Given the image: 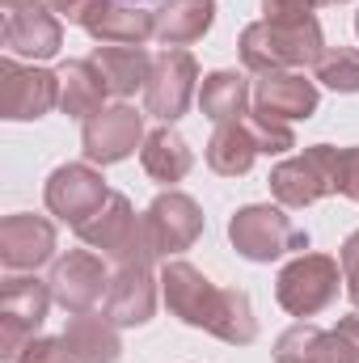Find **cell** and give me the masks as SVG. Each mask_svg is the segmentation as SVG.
<instances>
[{
	"label": "cell",
	"instance_id": "13",
	"mask_svg": "<svg viewBox=\"0 0 359 363\" xmlns=\"http://www.w3.org/2000/svg\"><path fill=\"white\" fill-rule=\"evenodd\" d=\"M101 291H106V274H101V262L93 254H68L51 271V296L72 313L93 308L101 300Z\"/></svg>",
	"mask_w": 359,
	"mask_h": 363
},
{
	"label": "cell",
	"instance_id": "31",
	"mask_svg": "<svg viewBox=\"0 0 359 363\" xmlns=\"http://www.w3.org/2000/svg\"><path fill=\"white\" fill-rule=\"evenodd\" d=\"M338 190L351 194V199H359V148L343 152V186H338Z\"/></svg>",
	"mask_w": 359,
	"mask_h": 363
},
{
	"label": "cell",
	"instance_id": "18",
	"mask_svg": "<svg viewBox=\"0 0 359 363\" xmlns=\"http://www.w3.org/2000/svg\"><path fill=\"white\" fill-rule=\"evenodd\" d=\"M93 34L106 43V47H140L148 34H157V21L148 13H136V9H118V4H93V13L85 17Z\"/></svg>",
	"mask_w": 359,
	"mask_h": 363
},
{
	"label": "cell",
	"instance_id": "9",
	"mask_svg": "<svg viewBox=\"0 0 359 363\" xmlns=\"http://www.w3.org/2000/svg\"><path fill=\"white\" fill-rule=\"evenodd\" d=\"M199 228H203V216H199V207L186 194H161L148 207V220H144V237H148L153 254L186 250L199 237Z\"/></svg>",
	"mask_w": 359,
	"mask_h": 363
},
{
	"label": "cell",
	"instance_id": "2",
	"mask_svg": "<svg viewBox=\"0 0 359 363\" xmlns=\"http://www.w3.org/2000/svg\"><path fill=\"white\" fill-rule=\"evenodd\" d=\"M241 60L258 72L317 64L321 60V30L317 21H258L241 34Z\"/></svg>",
	"mask_w": 359,
	"mask_h": 363
},
{
	"label": "cell",
	"instance_id": "25",
	"mask_svg": "<svg viewBox=\"0 0 359 363\" xmlns=\"http://www.w3.org/2000/svg\"><path fill=\"white\" fill-rule=\"evenodd\" d=\"M245 77H237V72H216V77H207L203 81V93H199V101H203V114L207 118H216V123H237V114L245 110Z\"/></svg>",
	"mask_w": 359,
	"mask_h": 363
},
{
	"label": "cell",
	"instance_id": "5",
	"mask_svg": "<svg viewBox=\"0 0 359 363\" xmlns=\"http://www.w3.org/2000/svg\"><path fill=\"white\" fill-rule=\"evenodd\" d=\"M338 296V267L321 254H304L279 274V304L296 317H313Z\"/></svg>",
	"mask_w": 359,
	"mask_h": 363
},
{
	"label": "cell",
	"instance_id": "28",
	"mask_svg": "<svg viewBox=\"0 0 359 363\" xmlns=\"http://www.w3.org/2000/svg\"><path fill=\"white\" fill-rule=\"evenodd\" d=\"M267 4V21H309L317 0H263Z\"/></svg>",
	"mask_w": 359,
	"mask_h": 363
},
{
	"label": "cell",
	"instance_id": "3",
	"mask_svg": "<svg viewBox=\"0 0 359 363\" xmlns=\"http://www.w3.org/2000/svg\"><path fill=\"white\" fill-rule=\"evenodd\" d=\"M338 186H343V152L326 148V144L309 148L296 161H283L270 174V190L287 207H304V203H313V199H321V194H330Z\"/></svg>",
	"mask_w": 359,
	"mask_h": 363
},
{
	"label": "cell",
	"instance_id": "14",
	"mask_svg": "<svg viewBox=\"0 0 359 363\" xmlns=\"http://www.w3.org/2000/svg\"><path fill=\"white\" fill-rule=\"evenodd\" d=\"M279 363H359L351 338L338 330V334H321L313 325H296L279 338Z\"/></svg>",
	"mask_w": 359,
	"mask_h": 363
},
{
	"label": "cell",
	"instance_id": "6",
	"mask_svg": "<svg viewBox=\"0 0 359 363\" xmlns=\"http://www.w3.org/2000/svg\"><path fill=\"white\" fill-rule=\"evenodd\" d=\"M47 287L38 279H9L0 296V317H4V359H21V342L34 338V330L47 317Z\"/></svg>",
	"mask_w": 359,
	"mask_h": 363
},
{
	"label": "cell",
	"instance_id": "19",
	"mask_svg": "<svg viewBox=\"0 0 359 363\" xmlns=\"http://www.w3.org/2000/svg\"><path fill=\"white\" fill-rule=\"evenodd\" d=\"M254 97H258L267 118H309L317 110V89L304 77H275L270 72L267 81H258Z\"/></svg>",
	"mask_w": 359,
	"mask_h": 363
},
{
	"label": "cell",
	"instance_id": "11",
	"mask_svg": "<svg viewBox=\"0 0 359 363\" xmlns=\"http://www.w3.org/2000/svg\"><path fill=\"white\" fill-rule=\"evenodd\" d=\"M140 144V114L127 106H110L97 110L93 118H85V157L89 161H123L131 157V148Z\"/></svg>",
	"mask_w": 359,
	"mask_h": 363
},
{
	"label": "cell",
	"instance_id": "21",
	"mask_svg": "<svg viewBox=\"0 0 359 363\" xmlns=\"http://www.w3.org/2000/svg\"><path fill=\"white\" fill-rule=\"evenodd\" d=\"M68 359L72 363H114L118 359V338L101 317H77L64 334Z\"/></svg>",
	"mask_w": 359,
	"mask_h": 363
},
{
	"label": "cell",
	"instance_id": "17",
	"mask_svg": "<svg viewBox=\"0 0 359 363\" xmlns=\"http://www.w3.org/2000/svg\"><path fill=\"white\" fill-rule=\"evenodd\" d=\"M89 64L97 68L106 93H118V97L136 93L140 85H148V77H153V60L140 47H97Z\"/></svg>",
	"mask_w": 359,
	"mask_h": 363
},
{
	"label": "cell",
	"instance_id": "24",
	"mask_svg": "<svg viewBox=\"0 0 359 363\" xmlns=\"http://www.w3.org/2000/svg\"><path fill=\"white\" fill-rule=\"evenodd\" d=\"M101 93H106V85H101V77H97V68H93L89 60L64 68V93H60V106H64L68 114H77V118H93L97 106H101Z\"/></svg>",
	"mask_w": 359,
	"mask_h": 363
},
{
	"label": "cell",
	"instance_id": "30",
	"mask_svg": "<svg viewBox=\"0 0 359 363\" xmlns=\"http://www.w3.org/2000/svg\"><path fill=\"white\" fill-rule=\"evenodd\" d=\"M51 13H60V17H68V21H81L85 26V17L93 13V4L97 0H43Z\"/></svg>",
	"mask_w": 359,
	"mask_h": 363
},
{
	"label": "cell",
	"instance_id": "26",
	"mask_svg": "<svg viewBox=\"0 0 359 363\" xmlns=\"http://www.w3.org/2000/svg\"><path fill=\"white\" fill-rule=\"evenodd\" d=\"M317 81H326L330 89L355 93L359 89V51H351V47L321 51V60H317Z\"/></svg>",
	"mask_w": 359,
	"mask_h": 363
},
{
	"label": "cell",
	"instance_id": "32",
	"mask_svg": "<svg viewBox=\"0 0 359 363\" xmlns=\"http://www.w3.org/2000/svg\"><path fill=\"white\" fill-rule=\"evenodd\" d=\"M343 334L351 338V347H355V359H359V317H347V321H343Z\"/></svg>",
	"mask_w": 359,
	"mask_h": 363
},
{
	"label": "cell",
	"instance_id": "23",
	"mask_svg": "<svg viewBox=\"0 0 359 363\" xmlns=\"http://www.w3.org/2000/svg\"><path fill=\"white\" fill-rule=\"evenodd\" d=\"M190 161H194V157H190L186 140L174 135L170 127H165V131H153L148 144H144V169L157 182H182L186 169H190Z\"/></svg>",
	"mask_w": 359,
	"mask_h": 363
},
{
	"label": "cell",
	"instance_id": "1",
	"mask_svg": "<svg viewBox=\"0 0 359 363\" xmlns=\"http://www.w3.org/2000/svg\"><path fill=\"white\" fill-rule=\"evenodd\" d=\"M161 283H165L170 308L178 313L182 321L203 325V330H211V334H220L228 342H250L254 338V317H250V304H245L241 291H216L203 274L194 267H186V262L165 267Z\"/></svg>",
	"mask_w": 359,
	"mask_h": 363
},
{
	"label": "cell",
	"instance_id": "10",
	"mask_svg": "<svg viewBox=\"0 0 359 363\" xmlns=\"http://www.w3.org/2000/svg\"><path fill=\"white\" fill-rule=\"evenodd\" d=\"M190 81H194V60L186 51H165L161 60H153V77L144 85L148 114L174 123L186 110V101H190Z\"/></svg>",
	"mask_w": 359,
	"mask_h": 363
},
{
	"label": "cell",
	"instance_id": "22",
	"mask_svg": "<svg viewBox=\"0 0 359 363\" xmlns=\"http://www.w3.org/2000/svg\"><path fill=\"white\" fill-rule=\"evenodd\" d=\"M211 13H216V0H170L157 21V38H165L170 47L182 43H194L207 26H211Z\"/></svg>",
	"mask_w": 359,
	"mask_h": 363
},
{
	"label": "cell",
	"instance_id": "29",
	"mask_svg": "<svg viewBox=\"0 0 359 363\" xmlns=\"http://www.w3.org/2000/svg\"><path fill=\"white\" fill-rule=\"evenodd\" d=\"M343 274H347V287H351V300L359 304V233L347 241L343 250Z\"/></svg>",
	"mask_w": 359,
	"mask_h": 363
},
{
	"label": "cell",
	"instance_id": "7",
	"mask_svg": "<svg viewBox=\"0 0 359 363\" xmlns=\"http://www.w3.org/2000/svg\"><path fill=\"white\" fill-rule=\"evenodd\" d=\"M106 199L110 194H106L101 178L93 169H85V165H64V169H55L51 182H47V207L60 220H68L72 228H81L85 220H93Z\"/></svg>",
	"mask_w": 359,
	"mask_h": 363
},
{
	"label": "cell",
	"instance_id": "34",
	"mask_svg": "<svg viewBox=\"0 0 359 363\" xmlns=\"http://www.w3.org/2000/svg\"><path fill=\"white\" fill-rule=\"evenodd\" d=\"M123 4H153V0H123Z\"/></svg>",
	"mask_w": 359,
	"mask_h": 363
},
{
	"label": "cell",
	"instance_id": "20",
	"mask_svg": "<svg viewBox=\"0 0 359 363\" xmlns=\"http://www.w3.org/2000/svg\"><path fill=\"white\" fill-rule=\"evenodd\" d=\"M258 152H263V148H258L250 123H224V127L216 131L211 148H207V165H211L216 174H245Z\"/></svg>",
	"mask_w": 359,
	"mask_h": 363
},
{
	"label": "cell",
	"instance_id": "33",
	"mask_svg": "<svg viewBox=\"0 0 359 363\" xmlns=\"http://www.w3.org/2000/svg\"><path fill=\"white\" fill-rule=\"evenodd\" d=\"M38 0H4V13H21V9H34Z\"/></svg>",
	"mask_w": 359,
	"mask_h": 363
},
{
	"label": "cell",
	"instance_id": "8",
	"mask_svg": "<svg viewBox=\"0 0 359 363\" xmlns=\"http://www.w3.org/2000/svg\"><path fill=\"white\" fill-rule=\"evenodd\" d=\"M0 106H4V118H38L47 114L55 101H60V81L51 72H38V68H17L13 60H4L0 68Z\"/></svg>",
	"mask_w": 359,
	"mask_h": 363
},
{
	"label": "cell",
	"instance_id": "16",
	"mask_svg": "<svg viewBox=\"0 0 359 363\" xmlns=\"http://www.w3.org/2000/svg\"><path fill=\"white\" fill-rule=\"evenodd\" d=\"M106 317L114 325H140L153 317V283H148V262H123V271L110 287Z\"/></svg>",
	"mask_w": 359,
	"mask_h": 363
},
{
	"label": "cell",
	"instance_id": "12",
	"mask_svg": "<svg viewBox=\"0 0 359 363\" xmlns=\"http://www.w3.org/2000/svg\"><path fill=\"white\" fill-rule=\"evenodd\" d=\"M55 250V228L38 216H9L0 224V258L9 271H26L47 262Z\"/></svg>",
	"mask_w": 359,
	"mask_h": 363
},
{
	"label": "cell",
	"instance_id": "27",
	"mask_svg": "<svg viewBox=\"0 0 359 363\" xmlns=\"http://www.w3.org/2000/svg\"><path fill=\"white\" fill-rule=\"evenodd\" d=\"M250 131H254V140H258L263 152H283V148H292V131L279 127V123H270L267 114L250 118Z\"/></svg>",
	"mask_w": 359,
	"mask_h": 363
},
{
	"label": "cell",
	"instance_id": "15",
	"mask_svg": "<svg viewBox=\"0 0 359 363\" xmlns=\"http://www.w3.org/2000/svg\"><path fill=\"white\" fill-rule=\"evenodd\" d=\"M4 47L13 55H34L47 60L60 51V21L47 9H21V13H4Z\"/></svg>",
	"mask_w": 359,
	"mask_h": 363
},
{
	"label": "cell",
	"instance_id": "4",
	"mask_svg": "<svg viewBox=\"0 0 359 363\" xmlns=\"http://www.w3.org/2000/svg\"><path fill=\"white\" fill-rule=\"evenodd\" d=\"M228 233H233V245L250 262H270V258H279L287 250H304L309 245V237L300 228H292V220L283 211H275V207H245V211H237Z\"/></svg>",
	"mask_w": 359,
	"mask_h": 363
},
{
	"label": "cell",
	"instance_id": "35",
	"mask_svg": "<svg viewBox=\"0 0 359 363\" xmlns=\"http://www.w3.org/2000/svg\"><path fill=\"white\" fill-rule=\"evenodd\" d=\"M355 30H359V17H355Z\"/></svg>",
	"mask_w": 359,
	"mask_h": 363
}]
</instances>
